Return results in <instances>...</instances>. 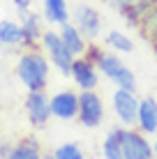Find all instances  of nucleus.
<instances>
[{
  "instance_id": "nucleus-14",
  "label": "nucleus",
  "mask_w": 157,
  "mask_h": 159,
  "mask_svg": "<svg viewBox=\"0 0 157 159\" xmlns=\"http://www.w3.org/2000/svg\"><path fill=\"white\" fill-rule=\"evenodd\" d=\"M42 157H44L42 143L35 134H25L19 141H14L12 152H9V159H42Z\"/></svg>"
},
{
  "instance_id": "nucleus-3",
  "label": "nucleus",
  "mask_w": 157,
  "mask_h": 159,
  "mask_svg": "<svg viewBox=\"0 0 157 159\" xmlns=\"http://www.w3.org/2000/svg\"><path fill=\"white\" fill-rule=\"evenodd\" d=\"M106 118V106L99 92L95 90H83L79 92V125L83 129H99Z\"/></svg>"
},
{
  "instance_id": "nucleus-20",
  "label": "nucleus",
  "mask_w": 157,
  "mask_h": 159,
  "mask_svg": "<svg viewBox=\"0 0 157 159\" xmlns=\"http://www.w3.org/2000/svg\"><path fill=\"white\" fill-rule=\"evenodd\" d=\"M53 157L56 159H85V152L79 143L67 141V143H60L53 148Z\"/></svg>"
},
{
  "instance_id": "nucleus-18",
  "label": "nucleus",
  "mask_w": 157,
  "mask_h": 159,
  "mask_svg": "<svg viewBox=\"0 0 157 159\" xmlns=\"http://www.w3.org/2000/svg\"><path fill=\"white\" fill-rule=\"evenodd\" d=\"M23 35H21V25L9 19H0V48H14L21 46Z\"/></svg>"
},
{
  "instance_id": "nucleus-15",
  "label": "nucleus",
  "mask_w": 157,
  "mask_h": 159,
  "mask_svg": "<svg viewBox=\"0 0 157 159\" xmlns=\"http://www.w3.org/2000/svg\"><path fill=\"white\" fill-rule=\"evenodd\" d=\"M60 39H62V44L69 48V53L72 56H83L85 53V48H88V39L83 37V32H81L76 25L69 21V23H65V25H60Z\"/></svg>"
},
{
  "instance_id": "nucleus-1",
  "label": "nucleus",
  "mask_w": 157,
  "mask_h": 159,
  "mask_svg": "<svg viewBox=\"0 0 157 159\" xmlns=\"http://www.w3.org/2000/svg\"><path fill=\"white\" fill-rule=\"evenodd\" d=\"M48 72H51V65L42 51H21V56L14 65L16 79L23 83L28 92H35V90L44 92L48 85Z\"/></svg>"
},
{
  "instance_id": "nucleus-6",
  "label": "nucleus",
  "mask_w": 157,
  "mask_h": 159,
  "mask_svg": "<svg viewBox=\"0 0 157 159\" xmlns=\"http://www.w3.org/2000/svg\"><path fill=\"white\" fill-rule=\"evenodd\" d=\"M23 111H25V118H28L30 127L35 129H44L48 125V120H51V104H48V97L46 92H28L23 99Z\"/></svg>"
},
{
  "instance_id": "nucleus-4",
  "label": "nucleus",
  "mask_w": 157,
  "mask_h": 159,
  "mask_svg": "<svg viewBox=\"0 0 157 159\" xmlns=\"http://www.w3.org/2000/svg\"><path fill=\"white\" fill-rule=\"evenodd\" d=\"M139 102H141V97H136V92H132V90L116 88V90L111 92V108H113V116L118 118V122H120L122 127H136Z\"/></svg>"
},
{
  "instance_id": "nucleus-2",
  "label": "nucleus",
  "mask_w": 157,
  "mask_h": 159,
  "mask_svg": "<svg viewBox=\"0 0 157 159\" xmlns=\"http://www.w3.org/2000/svg\"><path fill=\"white\" fill-rule=\"evenodd\" d=\"M95 65H97V69H99V74L106 76V79H109L116 88L136 92V74H134L132 69L122 62V58L118 56V53L104 51V53H102V58L97 60Z\"/></svg>"
},
{
  "instance_id": "nucleus-26",
  "label": "nucleus",
  "mask_w": 157,
  "mask_h": 159,
  "mask_svg": "<svg viewBox=\"0 0 157 159\" xmlns=\"http://www.w3.org/2000/svg\"><path fill=\"white\" fill-rule=\"evenodd\" d=\"M99 2H106V5H109V2H111V0H99Z\"/></svg>"
},
{
  "instance_id": "nucleus-24",
  "label": "nucleus",
  "mask_w": 157,
  "mask_h": 159,
  "mask_svg": "<svg viewBox=\"0 0 157 159\" xmlns=\"http://www.w3.org/2000/svg\"><path fill=\"white\" fill-rule=\"evenodd\" d=\"M153 152H155V159H157V134H155V141H153Z\"/></svg>"
},
{
  "instance_id": "nucleus-21",
  "label": "nucleus",
  "mask_w": 157,
  "mask_h": 159,
  "mask_svg": "<svg viewBox=\"0 0 157 159\" xmlns=\"http://www.w3.org/2000/svg\"><path fill=\"white\" fill-rule=\"evenodd\" d=\"M136 32L143 37L145 42H150V37H153L155 32H157V2H155V7L148 12V16L143 19V23L136 28Z\"/></svg>"
},
{
  "instance_id": "nucleus-7",
  "label": "nucleus",
  "mask_w": 157,
  "mask_h": 159,
  "mask_svg": "<svg viewBox=\"0 0 157 159\" xmlns=\"http://www.w3.org/2000/svg\"><path fill=\"white\" fill-rule=\"evenodd\" d=\"M122 152L125 159H155L148 134L139 131L136 127H125L122 131Z\"/></svg>"
},
{
  "instance_id": "nucleus-17",
  "label": "nucleus",
  "mask_w": 157,
  "mask_h": 159,
  "mask_svg": "<svg viewBox=\"0 0 157 159\" xmlns=\"http://www.w3.org/2000/svg\"><path fill=\"white\" fill-rule=\"evenodd\" d=\"M44 19L53 25H65L69 23L72 14H69L67 0H44Z\"/></svg>"
},
{
  "instance_id": "nucleus-11",
  "label": "nucleus",
  "mask_w": 157,
  "mask_h": 159,
  "mask_svg": "<svg viewBox=\"0 0 157 159\" xmlns=\"http://www.w3.org/2000/svg\"><path fill=\"white\" fill-rule=\"evenodd\" d=\"M48 104H51V116L58 120H76L79 116V92L76 90H58L48 97Z\"/></svg>"
},
{
  "instance_id": "nucleus-16",
  "label": "nucleus",
  "mask_w": 157,
  "mask_h": 159,
  "mask_svg": "<svg viewBox=\"0 0 157 159\" xmlns=\"http://www.w3.org/2000/svg\"><path fill=\"white\" fill-rule=\"evenodd\" d=\"M122 131L125 127L122 125H116L106 131L104 141H102V159H125V152H122Z\"/></svg>"
},
{
  "instance_id": "nucleus-12",
  "label": "nucleus",
  "mask_w": 157,
  "mask_h": 159,
  "mask_svg": "<svg viewBox=\"0 0 157 159\" xmlns=\"http://www.w3.org/2000/svg\"><path fill=\"white\" fill-rule=\"evenodd\" d=\"M21 35H23V42H21V48L23 51H39L42 37H44V28H42V16L35 12H25L21 14Z\"/></svg>"
},
{
  "instance_id": "nucleus-19",
  "label": "nucleus",
  "mask_w": 157,
  "mask_h": 159,
  "mask_svg": "<svg viewBox=\"0 0 157 159\" xmlns=\"http://www.w3.org/2000/svg\"><path fill=\"white\" fill-rule=\"evenodd\" d=\"M104 44L113 53H132L134 51V39L125 35L122 30H109L104 35Z\"/></svg>"
},
{
  "instance_id": "nucleus-8",
  "label": "nucleus",
  "mask_w": 157,
  "mask_h": 159,
  "mask_svg": "<svg viewBox=\"0 0 157 159\" xmlns=\"http://www.w3.org/2000/svg\"><path fill=\"white\" fill-rule=\"evenodd\" d=\"M155 2L157 0H111L109 5L122 16V21L129 28L136 30L143 23V19L148 16V12L155 7Z\"/></svg>"
},
{
  "instance_id": "nucleus-27",
  "label": "nucleus",
  "mask_w": 157,
  "mask_h": 159,
  "mask_svg": "<svg viewBox=\"0 0 157 159\" xmlns=\"http://www.w3.org/2000/svg\"><path fill=\"white\" fill-rule=\"evenodd\" d=\"M0 131H2V120H0Z\"/></svg>"
},
{
  "instance_id": "nucleus-25",
  "label": "nucleus",
  "mask_w": 157,
  "mask_h": 159,
  "mask_svg": "<svg viewBox=\"0 0 157 159\" xmlns=\"http://www.w3.org/2000/svg\"><path fill=\"white\" fill-rule=\"evenodd\" d=\"M42 159H56V157H53V152H44V157H42Z\"/></svg>"
},
{
  "instance_id": "nucleus-13",
  "label": "nucleus",
  "mask_w": 157,
  "mask_h": 159,
  "mask_svg": "<svg viewBox=\"0 0 157 159\" xmlns=\"http://www.w3.org/2000/svg\"><path fill=\"white\" fill-rule=\"evenodd\" d=\"M136 129L148 136L157 134V99L153 95H145L139 102V118H136Z\"/></svg>"
},
{
  "instance_id": "nucleus-10",
  "label": "nucleus",
  "mask_w": 157,
  "mask_h": 159,
  "mask_svg": "<svg viewBox=\"0 0 157 159\" xmlns=\"http://www.w3.org/2000/svg\"><path fill=\"white\" fill-rule=\"evenodd\" d=\"M69 76H72L74 85H76L81 92L83 90H97V85H99V69H97V65L93 60H88L85 56L74 58Z\"/></svg>"
},
{
  "instance_id": "nucleus-23",
  "label": "nucleus",
  "mask_w": 157,
  "mask_h": 159,
  "mask_svg": "<svg viewBox=\"0 0 157 159\" xmlns=\"http://www.w3.org/2000/svg\"><path fill=\"white\" fill-rule=\"evenodd\" d=\"M12 141H0V159H9V152H12Z\"/></svg>"
},
{
  "instance_id": "nucleus-22",
  "label": "nucleus",
  "mask_w": 157,
  "mask_h": 159,
  "mask_svg": "<svg viewBox=\"0 0 157 159\" xmlns=\"http://www.w3.org/2000/svg\"><path fill=\"white\" fill-rule=\"evenodd\" d=\"M12 2H14V7L19 9V14L30 12V7H32V0H12Z\"/></svg>"
},
{
  "instance_id": "nucleus-28",
  "label": "nucleus",
  "mask_w": 157,
  "mask_h": 159,
  "mask_svg": "<svg viewBox=\"0 0 157 159\" xmlns=\"http://www.w3.org/2000/svg\"><path fill=\"white\" fill-rule=\"evenodd\" d=\"M155 58H157V53H155Z\"/></svg>"
},
{
  "instance_id": "nucleus-9",
  "label": "nucleus",
  "mask_w": 157,
  "mask_h": 159,
  "mask_svg": "<svg viewBox=\"0 0 157 159\" xmlns=\"http://www.w3.org/2000/svg\"><path fill=\"white\" fill-rule=\"evenodd\" d=\"M72 23L83 32V37L88 42H95L102 35V14L93 5H85V2L76 5V9L72 14Z\"/></svg>"
},
{
  "instance_id": "nucleus-5",
  "label": "nucleus",
  "mask_w": 157,
  "mask_h": 159,
  "mask_svg": "<svg viewBox=\"0 0 157 159\" xmlns=\"http://www.w3.org/2000/svg\"><path fill=\"white\" fill-rule=\"evenodd\" d=\"M42 46H44V51L48 53V62H51L62 76H69V72H72V62H74L76 56L69 53V48L65 46L62 39H60V35H58L56 30H44Z\"/></svg>"
}]
</instances>
